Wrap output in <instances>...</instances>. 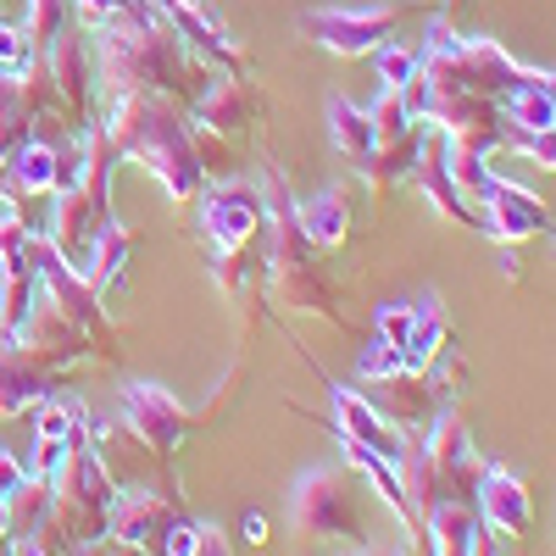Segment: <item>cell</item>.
I'll list each match as a JSON object with an SVG mask.
<instances>
[{"label":"cell","instance_id":"cell-7","mask_svg":"<svg viewBox=\"0 0 556 556\" xmlns=\"http://www.w3.org/2000/svg\"><path fill=\"white\" fill-rule=\"evenodd\" d=\"M417 456L429 462V473L440 479V490H445L451 501H468V506H473L479 479H484V462H479V445H473V434H468V417H462L456 406L429 417Z\"/></svg>","mask_w":556,"mask_h":556},{"label":"cell","instance_id":"cell-13","mask_svg":"<svg viewBox=\"0 0 556 556\" xmlns=\"http://www.w3.org/2000/svg\"><path fill=\"white\" fill-rule=\"evenodd\" d=\"M62 374L45 356H34L17 334H0V417H23L45 395H56Z\"/></svg>","mask_w":556,"mask_h":556},{"label":"cell","instance_id":"cell-4","mask_svg":"<svg viewBox=\"0 0 556 556\" xmlns=\"http://www.w3.org/2000/svg\"><path fill=\"white\" fill-rule=\"evenodd\" d=\"M112 495H117V479L106 468V456L96 451V440L73 434L56 473H51V523L62 540L84 545V540H106V513H112Z\"/></svg>","mask_w":556,"mask_h":556},{"label":"cell","instance_id":"cell-16","mask_svg":"<svg viewBox=\"0 0 556 556\" xmlns=\"http://www.w3.org/2000/svg\"><path fill=\"white\" fill-rule=\"evenodd\" d=\"M473 513L479 523L495 534V540H523L529 523H534V501H529V484L506 468H484L479 479V495H473Z\"/></svg>","mask_w":556,"mask_h":556},{"label":"cell","instance_id":"cell-28","mask_svg":"<svg viewBox=\"0 0 556 556\" xmlns=\"http://www.w3.org/2000/svg\"><path fill=\"white\" fill-rule=\"evenodd\" d=\"M190 139H195L201 173H212V178H235V167H240V151L228 146V134H217V128H201V123H190Z\"/></svg>","mask_w":556,"mask_h":556},{"label":"cell","instance_id":"cell-17","mask_svg":"<svg viewBox=\"0 0 556 556\" xmlns=\"http://www.w3.org/2000/svg\"><path fill=\"white\" fill-rule=\"evenodd\" d=\"M267 290H273V301H285L290 312H306V317H323V323H345V312L334 306V285L317 273V262L312 256H301V262H273L267 267Z\"/></svg>","mask_w":556,"mask_h":556},{"label":"cell","instance_id":"cell-25","mask_svg":"<svg viewBox=\"0 0 556 556\" xmlns=\"http://www.w3.org/2000/svg\"><path fill=\"white\" fill-rule=\"evenodd\" d=\"M7 178L17 184L23 195H56L62 190V146H51V139H28V146L12 156Z\"/></svg>","mask_w":556,"mask_h":556},{"label":"cell","instance_id":"cell-36","mask_svg":"<svg viewBox=\"0 0 556 556\" xmlns=\"http://www.w3.org/2000/svg\"><path fill=\"white\" fill-rule=\"evenodd\" d=\"M190 556H235L228 551V540H223V529H212V523H201V540H195V551Z\"/></svg>","mask_w":556,"mask_h":556},{"label":"cell","instance_id":"cell-20","mask_svg":"<svg viewBox=\"0 0 556 556\" xmlns=\"http://www.w3.org/2000/svg\"><path fill=\"white\" fill-rule=\"evenodd\" d=\"M367 401H374L379 417H384V424H395L401 434L406 429H429V417L440 412L434 406V384L424 374H412V367H401V374H390V379H374Z\"/></svg>","mask_w":556,"mask_h":556},{"label":"cell","instance_id":"cell-2","mask_svg":"<svg viewBox=\"0 0 556 556\" xmlns=\"http://www.w3.org/2000/svg\"><path fill=\"white\" fill-rule=\"evenodd\" d=\"M96 78L112 96H134V89L167 96V101L201 96V78H195V62L184 51V39L139 12H117V17L96 23Z\"/></svg>","mask_w":556,"mask_h":556},{"label":"cell","instance_id":"cell-39","mask_svg":"<svg viewBox=\"0 0 556 556\" xmlns=\"http://www.w3.org/2000/svg\"><path fill=\"white\" fill-rule=\"evenodd\" d=\"M0 556H17V540L12 534H0Z\"/></svg>","mask_w":556,"mask_h":556},{"label":"cell","instance_id":"cell-34","mask_svg":"<svg viewBox=\"0 0 556 556\" xmlns=\"http://www.w3.org/2000/svg\"><path fill=\"white\" fill-rule=\"evenodd\" d=\"M406 334H412V306H379V340L406 345Z\"/></svg>","mask_w":556,"mask_h":556},{"label":"cell","instance_id":"cell-1","mask_svg":"<svg viewBox=\"0 0 556 556\" xmlns=\"http://www.w3.org/2000/svg\"><path fill=\"white\" fill-rule=\"evenodd\" d=\"M101 128L112 139L117 162H139L167 190V201H195L206 190V173H201V156H195L190 123L178 117V106L167 96H146V89H134V96H112Z\"/></svg>","mask_w":556,"mask_h":556},{"label":"cell","instance_id":"cell-19","mask_svg":"<svg viewBox=\"0 0 556 556\" xmlns=\"http://www.w3.org/2000/svg\"><path fill=\"white\" fill-rule=\"evenodd\" d=\"M412 184L424 190V201L445 217V223H456V228H479V212L456 195V184H451V167H445V134L434 128H424V146H417V162H412Z\"/></svg>","mask_w":556,"mask_h":556},{"label":"cell","instance_id":"cell-31","mask_svg":"<svg viewBox=\"0 0 556 556\" xmlns=\"http://www.w3.org/2000/svg\"><path fill=\"white\" fill-rule=\"evenodd\" d=\"M374 62H379V78H384V84H395V89L417 78V56H412V51H401V45H390V39L374 51Z\"/></svg>","mask_w":556,"mask_h":556},{"label":"cell","instance_id":"cell-6","mask_svg":"<svg viewBox=\"0 0 556 556\" xmlns=\"http://www.w3.org/2000/svg\"><path fill=\"white\" fill-rule=\"evenodd\" d=\"M117 424H123V434L146 456L167 462L184 440H190L195 417L184 412V401L173 390H162V384H128L123 390V406H117Z\"/></svg>","mask_w":556,"mask_h":556},{"label":"cell","instance_id":"cell-35","mask_svg":"<svg viewBox=\"0 0 556 556\" xmlns=\"http://www.w3.org/2000/svg\"><path fill=\"white\" fill-rule=\"evenodd\" d=\"M23 484H28V468H23L12 451H0V501H12Z\"/></svg>","mask_w":556,"mask_h":556},{"label":"cell","instance_id":"cell-41","mask_svg":"<svg viewBox=\"0 0 556 556\" xmlns=\"http://www.w3.org/2000/svg\"><path fill=\"white\" fill-rule=\"evenodd\" d=\"M351 556H390V551H379V545H356Z\"/></svg>","mask_w":556,"mask_h":556},{"label":"cell","instance_id":"cell-12","mask_svg":"<svg viewBox=\"0 0 556 556\" xmlns=\"http://www.w3.org/2000/svg\"><path fill=\"white\" fill-rule=\"evenodd\" d=\"M12 334H17L34 356L51 362L56 374H67V367H73L78 356H106V351L96 345V334H89L78 317H67V312H62L51 295H45V290H34V301H28V312H23V323H17Z\"/></svg>","mask_w":556,"mask_h":556},{"label":"cell","instance_id":"cell-23","mask_svg":"<svg viewBox=\"0 0 556 556\" xmlns=\"http://www.w3.org/2000/svg\"><path fill=\"white\" fill-rule=\"evenodd\" d=\"M301 235L312 251H340L351 240V195L345 190H317L301 206Z\"/></svg>","mask_w":556,"mask_h":556},{"label":"cell","instance_id":"cell-33","mask_svg":"<svg viewBox=\"0 0 556 556\" xmlns=\"http://www.w3.org/2000/svg\"><path fill=\"white\" fill-rule=\"evenodd\" d=\"M28 62V39H23V28H12L7 17H0V73H17Z\"/></svg>","mask_w":556,"mask_h":556},{"label":"cell","instance_id":"cell-44","mask_svg":"<svg viewBox=\"0 0 556 556\" xmlns=\"http://www.w3.org/2000/svg\"><path fill=\"white\" fill-rule=\"evenodd\" d=\"M395 556H406V551H395Z\"/></svg>","mask_w":556,"mask_h":556},{"label":"cell","instance_id":"cell-5","mask_svg":"<svg viewBox=\"0 0 556 556\" xmlns=\"http://www.w3.org/2000/svg\"><path fill=\"white\" fill-rule=\"evenodd\" d=\"M290 523H295V540L306 545H362V506H356V490L345 473L334 468H306L290 490Z\"/></svg>","mask_w":556,"mask_h":556},{"label":"cell","instance_id":"cell-3","mask_svg":"<svg viewBox=\"0 0 556 556\" xmlns=\"http://www.w3.org/2000/svg\"><path fill=\"white\" fill-rule=\"evenodd\" d=\"M201 228H206V245H212V278L228 295H240L256 273L251 240L267 228L262 190L245 178H217L212 190H201Z\"/></svg>","mask_w":556,"mask_h":556},{"label":"cell","instance_id":"cell-10","mask_svg":"<svg viewBox=\"0 0 556 556\" xmlns=\"http://www.w3.org/2000/svg\"><path fill=\"white\" fill-rule=\"evenodd\" d=\"M301 34L329 56H374L395 34V12L390 7H323L301 17Z\"/></svg>","mask_w":556,"mask_h":556},{"label":"cell","instance_id":"cell-27","mask_svg":"<svg viewBox=\"0 0 556 556\" xmlns=\"http://www.w3.org/2000/svg\"><path fill=\"white\" fill-rule=\"evenodd\" d=\"M78 17V0H23V39H28V56H45L51 45L73 28Z\"/></svg>","mask_w":556,"mask_h":556},{"label":"cell","instance_id":"cell-38","mask_svg":"<svg viewBox=\"0 0 556 556\" xmlns=\"http://www.w3.org/2000/svg\"><path fill=\"white\" fill-rule=\"evenodd\" d=\"M540 84H545V96H551V106H556V73H540Z\"/></svg>","mask_w":556,"mask_h":556},{"label":"cell","instance_id":"cell-29","mask_svg":"<svg viewBox=\"0 0 556 556\" xmlns=\"http://www.w3.org/2000/svg\"><path fill=\"white\" fill-rule=\"evenodd\" d=\"M367 117H374L379 146H384V139H401V134H412V128H417V117L406 112V96H401L395 84H384V89H379V101L367 106Z\"/></svg>","mask_w":556,"mask_h":556},{"label":"cell","instance_id":"cell-26","mask_svg":"<svg viewBox=\"0 0 556 556\" xmlns=\"http://www.w3.org/2000/svg\"><path fill=\"white\" fill-rule=\"evenodd\" d=\"M329 139H334V151H340L351 167H362L367 156H374V146H379L367 106H356V101H345V96L329 101Z\"/></svg>","mask_w":556,"mask_h":556},{"label":"cell","instance_id":"cell-11","mask_svg":"<svg viewBox=\"0 0 556 556\" xmlns=\"http://www.w3.org/2000/svg\"><path fill=\"white\" fill-rule=\"evenodd\" d=\"M184 523L178 513V495H162V490H117L112 495V513H106V540L112 545H134L146 556H162L167 551V534Z\"/></svg>","mask_w":556,"mask_h":556},{"label":"cell","instance_id":"cell-8","mask_svg":"<svg viewBox=\"0 0 556 556\" xmlns=\"http://www.w3.org/2000/svg\"><path fill=\"white\" fill-rule=\"evenodd\" d=\"M28 267H34V285L51 295L67 317H78L89 334H96V345L112 340V317H106V301L84 285V273L51 245V235H28Z\"/></svg>","mask_w":556,"mask_h":556},{"label":"cell","instance_id":"cell-24","mask_svg":"<svg viewBox=\"0 0 556 556\" xmlns=\"http://www.w3.org/2000/svg\"><path fill=\"white\" fill-rule=\"evenodd\" d=\"M445 345H451V317H445V306H440V301L412 306V334H406V345H401V356H406L412 374L429 379V367L445 356Z\"/></svg>","mask_w":556,"mask_h":556},{"label":"cell","instance_id":"cell-21","mask_svg":"<svg viewBox=\"0 0 556 556\" xmlns=\"http://www.w3.org/2000/svg\"><path fill=\"white\" fill-rule=\"evenodd\" d=\"M190 106H195V123L217 128V134H245L256 123V112H262L256 89L245 78H235V73H217L212 84H201V96Z\"/></svg>","mask_w":556,"mask_h":556},{"label":"cell","instance_id":"cell-40","mask_svg":"<svg viewBox=\"0 0 556 556\" xmlns=\"http://www.w3.org/2000/svg\"><path fill=\"white\" fill-rule=\"evenodd\" d=\"M0 534H12V513H7V501H0Z\"/></svg>","mask_w":556,"mask_h":556},{"label":"cell","instance_id":"cell-14","mask_svg":"<svg viewBox=\"0 0 556 556\" xmlns=\"http://www.w3.org/2000/svg\"><path fill=\"white\" fill-rule=\"evenodd\" d=\"M479 212H484L490 240H501V245H523V240H534V235H545V228H551L545 201H540L534 190H523V184L501 178V173L490 178V190H484Z\"/></svg>","mask_w":556,"mask_h":556},{"label":"cell","instance_id":"cell-37","mask_svg":"<svg viewBox=\"0 0 556 556\" xmlns=\"http://www.w3.org/2000/svg\"><path fill=\"white\" fill-rule=\"evenodd\" d=\"M245 540H251V545L267 540V518H262V513H245Z\"/></svg>","mask_w":556,"mask_h":556},{"label":"cell","instance_id":"cell-32","mask_svg":"<svg viewBox=\"0 0 556 556\" xmlns=\"http://www.w3.org/2000/svg\"><path fill=\"white\" fill-rule=\"evenodd\" d=\"M513 151H523L534 167L556 173V128H529V134H513Z\"/></svg>","mask_w":556,"mask_h":556},{"label":"cell","instance_id":"cell-9","mask_svg":"<svg viewBox=\"0 0 556 556\" xmlns=\"http://www.w3.org/2000/svg\"><path fill=\"white\" fill-rule=\"evenodd\" d=\"M146 12L162 23V28H173L190 51H201V62L206 67H217V73H235V78H245L251 73V56L240 51V39L228 34V23L223 17H212L201 0H146Z\"/></svg>","mask_w":556,"mask_h":556},{"label":"cell","instance_id":"cell-43","mask_svg":"<svg viewBox=\"0 0 556 556\" xmlns=\"http://www.w3.org/2000/svg\"><path fill=\"white\" fill-rule=\"evenodd\" d=\"M440 7H451V0H440Z\"/></svg>","mask_w":556,"mask_h":556},{"label":"cell","instance_id":"cell-18","mask_svg":"<svg viewBox=\"0 0 556 556\" xmlns=\"http://www.w3.org/2000/svg\"><path fill=\"white\" fill-rule=\"evenodd\" d=\"M45 67L56 78V96L73 117V128L89 123V101H96V56H89V45L78 39V28H67L51 51H45Z\"/></svg>","mask_w":556,"mask_h":556},{"label":"cell","instance_id":"cell-30","mask_svg":"<svg viewBox=\"0 0 556 556\" xmlns=\"http://www.w3.org/2000/svg\"><path fill=\"white\" fill-rule=\"evenodd\" d=\"M406 367V356H401V345H390V340H367L362 345V356H356V379L362 384H374V379H390V374H401Z\"/></svg>","mask_w":556,"mask_h":556},{"label":"cell","instance_id":"cell-15","mask_svg":"<svg viewBox=\"0 0 556 556\" xmlns=\"http://www.w3.org/2000/svg\"><path fill=\"white\" fill-rule=\"evenodd\" d=\"M334 424H340V440H351V445H362V451H374V456H384L390 468H401L406 462V434L395 429V424H384L379 417V406L367 401L362 390H345V384H334Z\"/></svg>","mask_w":556,"mask_h":556},{"label":"cell","instance_id":"cell-22","mask_svg":"<svg viewBox=\"0 0 556 556\" xmlns=\"http://www.w3.org/2000/svg\"><path fill=\"white\" fill-rule=\"evenodd\" d=\"M128 251H134V235L112 217V223H101V235H96V245H89V256H84V285L96 290L101 301L123 285V273H128Z\"/></svg>","mask_w":556,"mask_h":556},{"label":"cell","instance_id":"cell-45","mask_svg":"<svg viewBox=\"0 0 556 556\" xmlns=\"http://www.w3.org/2000/svg\"><path fill=\"white\" fill-rule=\"evenodd\" d=\"M0 7H7V0H0Z\"/></svg>","mask_w":556,"mask_h":556},{"label":"cell","instance_id":"cell-42","mask_svg":"<svg viewBox=\"0 0 556 556\" xmlns=\"http://www.w3.org/2000/svg\"><path fill=\"white\" fill-rule=\"evenodd\" d=\"M112 556H146V551H134V545H112Z\"/></svg>","mask_w":556,"mask_h":556}]
</instances>
